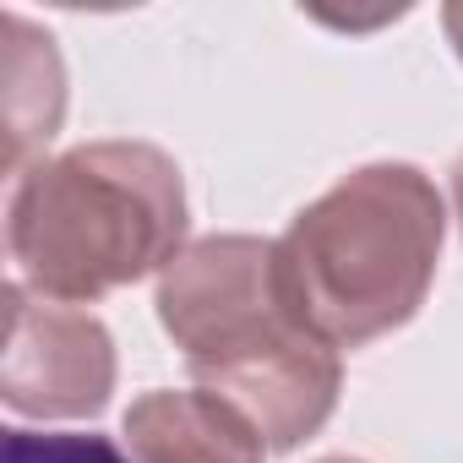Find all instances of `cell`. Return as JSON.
Listing matches in <instances>:
<instances>
[{"instance_id": "6da1fadb", "label": "cell", "mask_w": 463, "mask_h": 463, "mask_svg": "<svg viewBox=\"0 0 463 463\" xmlns=\"http://www.w3.org/2000/svg\"><path fill=\"white\" fill-rule=\"evenodd\" d=\"M158 317L191 376L235 403L268 447H300L338 403V349L279 284V246L213 235L185 246L158 279Z\"/></svg>"}, {"instance_id": "7a4b0ae2", "label": "cell", "mask_w": 463, "mask_h": 463, "mask_svg": "<svg viewBox=\"0 0 463 463\" xmlns=\"http://www.w3.org/2000/svg\"><path fill=\"white\" fill-rule=\"evenodd\" d=\"M185 191L153 142H88L33 164L6 207V246L44 300H99L180 257Z\"/></svg>"}, {"instance_id": "3957f363", "label": "cell", "mask_w": 463, "mask_h": 463, "mask_svg": "<svg viewBox=\"0 0 463 463\" xmlns=\"http://www.w3.org/2000/svg\"><path fill=\"white\" fill-rule=\"evenodd\" d=\"M279 246V284L338 349L414 317L441 251V196L414 164H371L317 196Z\"/></svg>"}, {"instance_id": "277c9868", "label": "cell", "mask_w": 463, "mask_h": 463, "mask_svg": "<svg viewBox=\"0 0 463 463\" xmlns=\"http://www.w3.org/2000/svg\"><path fill=\"white\" fill-rule=\"evenodd\" d=\"M6 349L0 392L17 414H93L115 387V344L88 311L44 306L23 284H6Z\"/></svg>"}, {"instance_id": "5b68a950", "label": "cell", "mask_w": 463, "mask_h": 463, "mask_svg": "<svg viewBox=\"0 0 463 463\" xmlns=\"http://www.w3.org/2000/svg\"><path fill=\"white\" fill-rule=\"evenodd\" d=\"M137 463H262V430L218 392H147L126 409Z\"/></svg>"}, {"instance_id": "8992f818", "label": "cell", "mask_w": 463, "mask_h": 463, "mask_svg": "<svg viewBox=\"0 0 463 463\" xmlns=\"http://www.w3.org/2000/svg\"><path fill=\"white\" fill-rule=\"evenodd\" d=\"M0 71H6V169H17L39 142L55 137L66 109V71L55 39L28 17H0Z\"/></svg>"}, {"instance_id": "52a82bcc", "label": "cell", "mask_w": 463, "mask_h": 463, "mask_svg": "<svg viewBox=\"0 0 463 463\" xmlns=\"http://www.w3.org/2000/svg\"><path fill=\"white\" fill-rule=\"evenodd\" d=\"M0 463H131L109 436H50V430H6Z\"/></svg>"}, {"instance_id": "ba28073f", "label": "cell", "mask_w": 463, "mask_h": 463, "mask_svg": "<svg viewBox=\"0 0 463 463\" xmlns=\"http://www.w3.org/2000/svg\"><path fill=\"white\" fill-rule=\"evenodd\" d=\"M441 23H447L452 44H458V55H463V0H458V6H447V12H441Z\"/></svg>"}, {"instance_id": "9c48e42d", "label": "cell", "mask_w": 463, "mask_h": 463, "mask_svg": "<svg viewBox=\"0 0 463 463\" xmlns=\"http://www.w3.org/2000/svg\"><path fill=\"white\" fill-rule=\"evenodd\" d=\"M452 196H458V218H463V158H458V169H452Z\"/></svg>"}, {"instance_id": "30bf717a", "label": "cell", "mask_w": 463, "mask_h": 463, "mask_svg": "<svg viewBox=\"0 0 463 463\" xmlns=\"http://www.w3.org/2000/svg\"><path fill=\"white\" fill-rule=\"evenodd\" d=\"M327 463H360V458H327Z\"/></svg>"}]
</instances>
